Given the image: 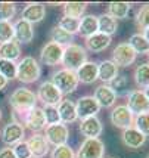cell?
I'll return each instance as SVG.
<instances>
[{"mask_svg":"<svg viewBox=\"0 0 149 158\" xmlns=\"http://www.w3.org/2000/svg\"><path fill=\"white\" fill-rule=\"evenodd\" d=\"M9 105L12 106L15 112H18L21 117H24L28 111L37 106V96L33 90L27 89V87H18L12 92V95L9 98Z\"/></svg>","mask_w":149,"mask_h":158,"instance_id":"obj_1","label":"cell"},{"mask_svg":"<svg viewBox=\"0 0 149 158\" xmlns=\"http://www.w3.org/2000/svg\"><path fill=\"white\" fill-rule=\"evenodd\" d=\"M41 76V67L34 56H24L16 64V80L24 84L35 83Z\"/></svg>","mask_w":149,"mask_h":158,"instance_id":"obj_2","label":"cell"},{"mask_svg":"<svg viewBox=\"0 0 149 158\" xmlns=\"http://www.w3.org/2000/svg\"><path fill=\"white\" fill-rule=\"evenodd\" d=\"M50 81H52V84L56 89L61 92L62 96L74 93L75 90L78 89V84H80L75 71H71V69H67V68L58 69L56 73H53Z\"/></svg>","mask_w":149,"mask_h":158,"instance_id":"obj_3","label":"cell"},{"mask_svg":"<svg viewBox=\"0 0 149 158\" xmlns=\"http://www.w3.org/2000/svg\"><path fill=\"white\" fill-rule=\"evenodd\" d=\"M87 62V50L83 48L81 44H69L67 48H64V55H62L61 64L64 68L71 69V71H77L83 64Z\"/></svg>","mask_w":149,"mask_h":158,"instance_id":"obj_4","label":"cell"},{"mask_svg":"<svg viewBox=\"0 0 149 158\" xmlns=\"http://www.w3.org/2000/svg\"><path fill=\"white\" fill-rule=\"evenodd\" d=\"M126 106L130 110L133 115H140L145 112H149V99L145 95V92L140 89L130 90L127 95V103Z\"/></svg>","mask_w":149,"mask_h":158,"instance_id":"obj_5","label":"cell"},{"mask_svg":"<svg viewBox=\"0 0 149 158\" xmlns=\"http://www.w3.org/2000/svg\"><path fill=\"white\" fill-rule=\"evenodd\" d=\"M35 96H37V101H40V102L43 103V106H44V105L58 106L59 102L62 101L61 92L52 84V81H43L41 83L40 86H39V89H37Z\"/></svg>","mask_w":149,"mask_h":158,"instance_id":"obj_6","label":"cell"},{"mask_svg":"<svg viewBox=\"0 0 149 158\" xmlns=\"http://www.w3.org/2000/svg\"><path fill=\"white\" fill-rule=\"evenodd\" d=\"M105 143L101 139H84L75 154V158H103Z\"/></svg>","mask_w":149,"mask_h":158,"instance_id":"obj_7","label":"cell"},{"mask_svg":"<svg viewBox=\"0 0 149 158\" xmlns=\"http://www.w3.org/2000/svg\"><path fill=\"white\" fill-rule=\"evenodd\" d=\"M44 138L48 140V143L52 145L53 148L67 145L68 139H69V130L62 123L50 124V126H46V129H44Z\"/></svg>","mask_w":149,"mask_h":158,"instance_id":"obj_8","label":"cell"},{"mask_svg":"<svg viewBox=\"0 0 149 158\" xmlns=\"http://www.w3.org/2000/svg\"><path fill=\"white\" fill-rule=\"evenodd\" d=\"M109 120L111 124L117 127V129H121L126 130L129 127H133V121H135V115L130 112V110L126 105H117L111 110L109 114Z\"/></svg>","mask_w":149,"mask_h":158,"instance_id":"obj_9","label":"cell"},{"mask_svg":"<svg viewBox=\"0 0 149 158\" xmlns=\"http://www.w3.org/2000/svg\"><path fill=\"white\" fill-rule=\"evenodd\" d=\"M136 58H137V53L131 49V46H130L129 43H120L112 50V59L111 61L114 62L117 67L127 68V67L135 64Z\"/></svg>","mask_w":149,"mask_h":158,"instance_id":"obj_10","label":"cell"},{"mask_svg":"<svg viewBox=\"0 0 149 158\" xmlns=\"http://www.w3.org/2000/svg\"><path fill=\"white\" fill-rule=\"evenodd\" d=\"M25 136V127L19 121L7 123L2 130V140L6 146H14L18 142H22Z\"/></svg>","mask_w":149,"mask_h":158,"instance_id":"obj_11","label":"cell"},{"mask_svg":"<svg viewBox=\"0 0 149 158\" xmlns=\"http://www.w3.org/2000/svg\"><path fill=\"white\" fill-rule=\"evenodd\" d=\"M64 48L53 41H48L40 50V61L48 67H56L62 61Z\"/></svg>","mask_w":149,"mask_h":158,"instance_id":"obj_12","label":"cell"},{"mask_svg":"<svg viewBox=\"0 0 149 158\" xmlns=\"http://www.w3.org/2000/svg\"><path fill=\"white\" fill-rule=\"evenodd\" d=\"M75 110H77V117L80 120H84L89 117H97L101 106L93 96H81L75 102Z\"/></svg>","mask_w":149,"mask_h":158,"instance_id":"obj_13","label":"cell"},{"mask_svg":"<svg viewBox=\"0 0 149 158\" xmlns=\"http://www.w3.org/2000/svg\"><path fill=\"white\" fill-rule=\"evenodd\" d=\"M24 124L27 126L33 133H40L46 129V118H44V112L41 106H34L31 111H28L27 114L22 117Z\"/></svg>","mask_w":149,"mask_h":158,"instance_id":"obj_14","label":"cell"},{"mask_svg":"<svg viewBox=\"0 0 149 158\" xmlns=\"http://www.w3.org/2000/svg\"><path fill=\"white\" fill-rule=\"evenodd\" d=\"M117 93L109 84H101L95 89L93 98L96 99V102L99 103L101 108H114L117 102Z\"/></svg>","mask_w":149,"mask_h":158,"instance_id":"obj_15","label":"cell"},{"mask_svg":"<svg viewBox=\"0 0 149 158\" xmlns=\"http://www.w3.org/2000/svg\"><path fill=\"white\" fill-rule=\"evenodd\" d=\"M103 131L102 121L97 117H89L80 120V133L86 139H99Z\"/></svg>","mask_w":149,"mask_h":158,"instance_id":"obj_16","label":"cell"},{"mask_svg":"<svg viewBox=\"0 0 149 158\" xmlns=\"http://www.w3.org/2000/svg\"><path fill=\"white\" fill-rule=\"evenodd\" d=\"M27 145L31 151L33 158H44L49 154L50 145L48 143L44 135L41 133H33V136L27 140Z\"/></svg>","mask_w":149,"mask_h":158,"instance_id":"obj_17","label":"cell"},{"mask_svg":"<svg viewBox=\"0 0 149 158\" xmlns=\"http://www.w3.org/2000/svg\"><path fill=\"white\" fill-rule=\"evenodd\" d=\"M34 39V27L33 24H30L27 21H24L22 18L16 21L14 24V40H16L18 43H31Z\"/></svg>","mask_w":149,"mask_h":158,"instance_id":"obj_18","label":"cell"},{"mask_svg":"<svg viewBox=\"0 0 149 158\" xmlns=\"http://www.w3.org/2000/svg\"><path fill=\"white\" fill-rule=\"evenodd\" d=\"M46 16V6L43 3H28L27 6L22 9L21 18L27 21L30 24H39L44 19Z\"/></svg>","mask_w":149,"mask_h":158,"instance_id":"obj_19","label":"cell"},{"mask_svg":"<svg viewBox=\"0 0 149 158\" xmlns=\"http://www.w3.org/2000/svg\"><path fill=\"white\" fill-rule=\"evenodd\" d=\"M111 43H112V37L101 34V33H96V34L86 39V48L84 49L93 52V53H101V52L106 50L111 46Z\"/></svg>","mask_w":149,"mask_h":158,"instance_id":"obj_20","label":"cell"},{"mask_svg":"<svg viewBox=\"0 0 149 158\" xmlns=\"http://www.w3.org/2000/svg\"><path fill=\"white\" fill-rule=\"evenodd\" d=\"M117 77H118V67L111 59H105L97 64V80H101L102 84H109Z\"/></svg>","mask_w":149,"mask_h":158,"instance_id":"obj_21","label":"cell"},{"mask_svg":"<svg viewBox=\"0 0 149 158\" xmlns=\"http://www.w3.org/2000/svg\"><path fill=\"white\" fill-rule=\"evenodd\" d=\"M121 140L130 149H139L146 143V136H143L139 130H136L135 127H129L121 133Z\"/></svg>","mask_w":149,"mask_h":158,"instance_id":"obj_22","label":"cell"},{"mask_svg":"<svg viewBox=\"0 0 149 158\" xmlns=\"http://www.w3.org/2000/svg\"><path fill=\"white\" fill-rule=\"evenodd\" d=\"M58 108V114H59V118H61L62 124H71L75 123L78 117H77V110H75V102L69 101V99H62L59 105L56 106Z\"/></svg>","mask_w":149,"mask_h":158,"instance_id":"obj_23","label":"cell"},{"mask_svg":"<svg viewBox=\"0 0 149 158\" xmlns=\"http://www.w3.org/2000/svg\"><path fill=\"white\" fill-rule=\"evenodd\" d=\"M75 74H77V78H78L80 83H83V84H93L97 80V64L87 61L75 71Z\"/></svg>","mask_w":149,"mask_h":158,"instance_id":"obj_24","label":"cell"},{"mask_svg":"<svg viewBox=\"0 0 149 158\" xmlns=\"http://www.w3.org/2000/svg\"><path fill=\"white\" fill-rule=\"evenodd\" d=\"M117 30L118 21H115L112 16H109L108 14H102L101 16H97V33L112 37L117 33Z\"/></svg>","mask_w":149,"mask_h":158,"instance_id":"obj_25","label":"cell"},{"mask_svg":"<svg viewBox=\"0 0 149 158\" xmlns=\"http://www.w3.org/2000/svg\"><path fill=\"white\" fill-rule=\"evenodd\" d=\"M97 33V16L96 15H84L80 19V27H78V34L87 39L90 35Z\"/></svg>","mask_w":149,"mask_h":158,"instance_id":"obj_26","label":"cell"},{"mask_svg":"<svg viewBox=\"0 0 149 158\" xmlns=\"http://www.w3.org/2000/svg\"><path fill=\"white\" fill-rule=\"evenodd\" d=\"M19 56H21V44L16 40H10L7 43L0 44V59L16 62V59H19Z\"/></svg>","mask_w":149,"mask_h":158,"instance_id":"obj_27","label":"cell"},{"mask_svg":"<svg viewBox=\"0 0 149 158\" xmlns=\"http://www.w3.org/2000/svg\"><path fill=\"white\" fill-rule=\"evenodd\" d=\"M130 9H131V5L127 3V2H111L108 5V12L106 14L109 16H112L115 21L126 19V18H129Z\"/></svg>","mask_w":149,"mask_h":158,"instance_id":"obj_28","label":"cell"},{"mask_svg":"<svg viewBox=\"0 0 149 158\" xmlns=\"http://www.w3.org/2000/svg\"><path fill=\"white\" fill-rule=\"evenodd\" d=\"M86 9H87V3L84 2H67L64 3V16L81 19Z\"/></svg>","mask_w":149,"mask_h":158,"instance_id":"obj_29","label":"cell"},{"mask_svg":"<svg viewBox=\"0 0 149 158\" xmlns=\"http://www.w3.org/2000/svg\"><path fill=\"white\" fill-rule=\"evenodd\" d=\"M50 41H53L56 44H59L62 48H67L69 44H72V41H74V35L67 33V31H64L61 27H53L52 30V33H50Z\"/></svg>","mask_w":149,"mask_h":158,"instance_id":"obj_30","label":"cell"},{"mask_svg":"<svg viewBox=\"0 0 149 158\" xmlns=\"http://www.w3.org/2000/svg\"><path fill=\"white\" fill-rule=\"evenodd\" d=\"M135 81L140 89H148L149 87V62L140 64L135 69Z\"/></svg>","mask_w":149,"mask_h":158,"instance_id":"obj_31","label":"cell"},{"mask_svg":"<svg viewBox=\"0 0 149 158\" xmlns=\"http://www.w3.org/2000/svg\"><path fill=\"white\" fill-rule=\"evenodd\" d=\"M129 44L131 46V49L135 50L136 53H140V55H143V53L148 55L149 53V43L146 41V39L140 33L131 35L129 40Z\"/></svg>","mask_w":149,"mask_h":158,"instance_id":"obj_32","label":"cell"},{"mask_svg":"<svg viewBox=\"0 0 149 158\" xmlns=\"http://www.w3.org/2000/svg\"><path fill=\"white\" fill-rule=\"evenodd\" d=\"M0 74L6 78L7 81L16 78V62L0 59Z\"/></svg>","mask_w":149,"mask_h":158,"instance_id":"obj_33","label":"cell"},{"mask_svg":"<svg viewBox=\"0 0 149 158\" xmlns=\"http://www.w3.org/2000/svg\"><path fill=\"white\" fill-rule=\"evenodd\" d=\"M16 14V5L10 2H0V22H10Z\"/></svg>","mask_w":149,"mask_h":158,"instance_id":"obj_34","label":"cell"},{"mask_svg":"<svg viewBox=\"0 0 149 158\" xmlns=\"http://www.w3.org/2000/svg\"><path fill=\"white\" fill-rule=\"evenodd\" d=\"M133 127L136 130H139L143 136H149V112L140 114V115H135V121H133Z\"/></svg>","mask_w":149,"mask_h":158,"instance_id":"obj_35","label":"cell"},{"mask_svg":"<svg viewBox=\"0 0 149 158\" xmlns=\"http://www.w3.org/2000/svg\"><path fill=\"white\" fill-rule=\"evenodd\" d=\"M58 27H61L64 31H67L69 34L74 35L75 33H78V27H80V19H74V18H67L62 16Z\"/></svg>","mask_w":149,"mask_h":158,"instance_id":"obj_36","label":"cell"},{"mask_svg":"<svg viewBox=\"0 0 149 158\" xmlns=\"http://www.w3.org/2000/svg\"><path fill=\"white\" fill-rule=\"evenodd\" d=\"M136 24H137V27L140 28V30H146L149 28V3L148 5H143L140 9H139V12L136 15Z\"/></svg>","mask_w":149,"mask_h":158,"instance_id":"obj_37","label":"cell"},{"mask_svg":"<svg viewBox=\"0 0 149 158\" xmlns=\"http://www.w3.org/2000/svg\"><path fill=\"white\" fill-rule=\"evenodd\" d=\"M50 158H75V152L69 145H61V146H55L52 149Z\"/></svg>","mask_w":149,"mask_h":158,"instance_id":"obj_38","label":"cell"},{"mask_svg":"<svg viewBox=\"0 0 149 158\" xmlns=\"http://www.w3.org/2000/svg\"><path fill=\"white\" fill-rule=\"evenodd\" d=\"M14 40V24L0 22V44Z\"/></svg>","mask_w":149,"mask_h":158,"instance_id":"obj_39","label":"cell"},{"mask_svg":"<svg viewBox=\"0 0 149 158\" xmlns=\"http://www.w3.org/2000/svg\"><path fill=\"white\" fill-rule=\"evenodd\" d=\"M41 108H43V112H44V118H46V124H48V126L61 123V118H59V114H58V108H56V106L44 105V106H41Z\"/></svg>","mask_w":149,"mask_h":158,"instance_id":"obj_40","label":"cell"},{"mask_svg":"<svg viewBox=\"0 0 149 158\" xmlns=\"http://www.w3.org/2000/svg\"><path fill=\"white\" fill-rule=\"evenodd\" d=\"M10 148H12V151H14L16 158H33L31 151H30V148H28V145L25 140L18 142V143H15L14 146H10Z\"/></svg>","mask_w":149,"mask_h":158,"instance_id":"obj_41","label":"cell"},{"mask_svg":"<svg viewBox=\"0 0 149 158\" xmlns=\"http://www.w3.org/2000/svg\"><path fill=\"white\" fill-rule=\"evenodd\" d=\"M127 84H129V81H127V76H118L115 80H112V81L109 83V86L115 90V92L122 90V89H127Z\"/></svg>","mask_w":149,"mask_h":158,"instance_id":"obj_42","label":"cell"},{"mask_svg":"<svg viewBox=\"0 0 149 158\" xmlns=\"http://www.w3.org/2000/svg\"><path fill=\"white\" fill-rule=\"evenodd\" d=\"M0 158H16V157H15L12 148H10V146H6V148H2V149H0Z\"/></svg>","mask_w":149,"mask_h":158,"instance_id":"obj_43","label":"cell"},{"mask_svg":"<svg viewBox=\"0 0 149 158\" xmlns=\"http://www.w3.org/2000/svg\"><path fill=\"white\" fill-rule=\"evenodd\" d=\"M7 83H9V81H7L6 78H5V77H3L2 74H0V92H2V90H3L5 87H6V86H7Z\"/></svg>","mask_w":149,"mask_h":158,"instance_id":"obj_44","label":"cell"},{"mask_svg":"<svg viewBox=\"0 0 149 158\" xmlns=\"http://www.w3.org/2000/svg\"><path fill=\"white\" fill-rule=\"evenodd\" d=\"M143 37H145V39H146V41L149 43V28H146V30L143 31Z\"/></svg>","mask_w":149,"mask_h":158,"instance_id":"obj_45","label":"cell"},{"mask_svg":"<svg viewBox=\"0 0 149 158\" xmlns=\"http://www.w3.org/2000/svg\"><path fill=\"white\" fill-rule=\"evenodd\" d=\"M143 92H145V95H146V96H148V99H149V87H148V89H145Z\"/></svg>","mask_w":149,"mask_h":158,"instance_id":"obj_46","label":"cell"},{"mask_svg":"<svg viewBox=\"0 0 149 158\" xmlns=\"http://www.w3.org/2000/svg\"><path fill=\"white\" fill-rule=\"evenodd\" d=\"M0 118H2V110H0Z\"/></svg>","mask_w":149,"mask_h":158,"instance_id":"obj_47","label":"cell"},{"mask_svg":"<svg viewBox=\"0 0 149 158\" xmlns=\"http://www.w3.org/2000/svg\"><path fill=\"white\" fill-rule=\"evenodd\" d=\"M148 158H149V155H148Z\"/></svg>","mask_w":149,"mask_h":158,"instance_id":"obj_48","label":"cell"},{"mask_svg":"<svg viewBox=\"0 0 149 158\" xmlns=\"http://www.w3.org/2000/svg\"><path fill=\"white\" fill-rule=\"evenodd\" d=\"M148 56H149V53H148Z\"/></svg>","mask_w":149,"mask_h":158,"instance_id":"obj_49","label":"cell"}]
</instances>
